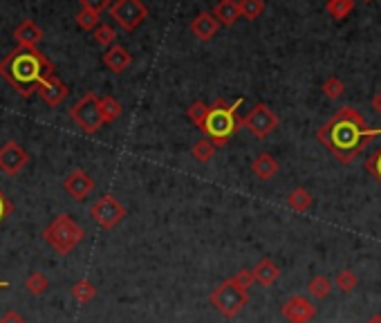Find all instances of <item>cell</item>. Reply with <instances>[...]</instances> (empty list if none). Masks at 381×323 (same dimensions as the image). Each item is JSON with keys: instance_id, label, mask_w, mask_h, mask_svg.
<instances>
[{"instance_id": "cell-13", "label": "cell", "mask_w": 381, "mask_h": 323, "mask_svg": "<svg viewBox=\"0 0 381 323\" xmlns=\"http://www.w3.org/2000/svg\"><path fill=\"white\" fill-rule=\"evenodd\" d=\"M217 30H220V23H217V18L211 12H199L193 21H190V34L202 43L211 41L217 34Z\"/></svg>"}, {"instance_id": "cell-24", "label": "cell", "mask_w": 381, "mask_h": 323, "mask_svg": "<svg viewBox=\"0 0 381 323\" xmlns=\"http://www.w3.org/2000/svg\"><path fill=\"white\" fill-rule=\"evenodd\" d=\"M48 287H50V281H48V276L41 274V272H32L30 276L25 278V290L34 294V296H41L48 292Z\"/></svg>"}, {"instance_id": "cell-23", "label": "cell", "mask_w": 381, "mask_h": 323, "mask_svg": "<svg viewBox=\"0 0 381 323\" xmlns=\"http://www.w3.org/2000/svg\"><path fill=\"white\" fill-rule=\"evenodd\" d=\"M238 5L244 21H256L265 12V0H238Z\"/></svg>"}, {"instance_id": "cell-11", "label": "cell", "mask_w": 381, "mask_h": 323, "mask_svg": "<svg viewBox=\"0 0 381 323\" xmlns=\"http://www.w3.org/2000/svg\"><path fill=\"white\" fill-rule=\"evenodd\" d=\"M280 312L289 323H310L316 317V305L301 294H294L280 305Z\"/></svg>"}, {"instance_id": "cell-19", "label": "cell", "mask_w": 381, "mask_h": 323, "mask_svg": "<svg viewBox=\"0 0 381 323\" xmlns=\"http://www.w3.org/2000/svg\"><path fill=\"white\" fill-rule=\"evenodd\" d=\"M211 14L217 18V23L220 25L231 27L240 18V5L235 3V0H220V3L213 7Z\"/></svg>"}, {"instance_id": "cell-26", "label": "cell", "mask_w": 381, "mask_h": 323, "mask_svg": "<svg viewBox=\"0 0 381 323\" xmlns=\"http://www.w3.org/2000/svg\"><path fill=\"white\" fill-rule=\"evenodd\" d=\"M101 112H104L106 124H110V121H115V119H119V115L124 112V106H121L119 101H117L115 97L106 95V97H101Z\"/></svg>"}, {"instance_id": "cell-41", "label": "cell", "mask_w": 381, "mask_h": 323, "mask_svg": "<svg viewBox=\"0 0 381 323\" xmlns=\"http://www.w3.org/2000/svg\"><path fill=\"white\" fill-rule=\"evenodd\" d=\"M364 3H373V0H364Z\"/></svg>"}, {"instance_id": "cell-8", "label": "cell", "mask_w": 381, "mask_h": 323, "mask_svg": "<svg viewBox=\"0 0 381 323\" xmlns=\"http://www.w3.org/2000/svg\"><path fill=\"white\" fill-rule=\"evenodd\" d=\"M242 126L253 135V137L265 139V137H269V135L278 128V117H276V112L271 110L267 104L260 101L242 117Z\"/></svg>"}, {"instance_id": "cell-7", "label": "cell", "mask_w": 381, "mask_h": 323, "mask_svg": "<svg viewBox=\"0 0 381 323\" xmlns=\"http://www.w3.org/2000/svg\"><path fill=\"white\" fill-rule=\"evenodd\" d=\"M110 16L126 32H135L148 18V7L141 0H115L110 5Z\"/></svg>"}, {"instance_id": "cell-36", "label": "cell", "mask_w": 381, "mask_h": 323, "mask_svg": "<svg viewBox=\"0 0 381 323\" xmlns=\"http://www.w3.org/2000/svg\"><path fill=\"white\" fill-rule=\"evenodd\" d=\"M12 209H14L12 202H9L7 197H5V193L0 191V222H3V220L7 218V215L12 213Z\"/></svg>"}, {"instance_id": "cell-34", "label": "cell", "mask_w": 381, "mask_h": 323, "mask_svg": "<svg viewBox=\"0 0 381 323\" xmlns=\"http://www.w3.org/2000/svg\"><path fill=\"white\" fill-rule=\"evenodd\" d=\"M81 9H90V12L101 14L104 9H110V0H79Z\"/></svg>"}, {"instance_id": "cell-1", "label": "cell", "mask_w": 381, "mask_h": 323, "mask_svg": "<svg viewBox=\"0 0 381 323\" xmlns=\"http://www.w3.org/2000/svg\"><path fill=\"white\" fill-rule=\"evenodd\" d=\"M381 137V128H370L366 117L357 108L343 106L316 130V139L332 153L341 164H352L366 144Z\"/></svg>"}, {"instance_id": "cell-15", "label": "cell", "mask_w": 381, "mask_h": 323, "mask_svg": "<svg viewBox=\"0 0 381 323\" xmlns=\"http://www.w3.org/2000/svg\"><path fill=\"white\" fill-rule=\"evenodd\" d=\"M104 63H106L108 70L115 72V75H121V72L133 63V57L128 54V50L124 48V45L115 43L113 48L106 50V54H104Z\"/></svg>"}, {"instance_id": "cell-10", "label": "cell", "mask_w": 381, "mask_h": 323, "mask_svg": "<svg viewBox=\"0 0 381 323\" xmlns=\"http://www.w3.org/2000/svg\"><path fill=\"white\" fill-rule=\"evenodd\" d=\"M30 162V153H27L18 141H7L0 146V170L7 175H18Z\"/></svg>"}, {"instance_id": "cell-17", "label": "cell", "mask_w": 381, "mask_h": 323, "mask_svg": "<svg viewBox=\"0 0 381 323\" xmlns=\"http://www.w3.org/2000/svg\"><path fill=\"white\" fill-rule=\"evenodd\" d=\"M14 39H16L18 45H23V48H36V45H39L41 39H43V30L34 21L27 18V21H23L14 30Z\"/></svg>"}, {"instance_id": "cell-2", "label": "cell", "mask_w": 381, "mask_h": 323, "mask_svg": "<svg viewBox=\"0 0 381 323\" xmlns=\"http://www.w3.org/2000/svg\"><path fill=\"white\" fill-rule=\"evenodd\" d=\"M0 77L21 97H32L39 92L45 81L57 77V72H54L52 61L41 50L18 45L0 61Z\"/></svg>"}, {"instance_id": "cell-29", "label": "cell", "mask_w": 381, "mask_h": 323, "mask_svg": "<svg viewBox=\"0 0 381 323\" xmlns=\"http://www.w3.org/2000/svg\"><path fill=\"white\" fill-rule=\"evenodd\" d=\"M99 16H101V14L90 12V9H81V12L77 14V25L84 32H95L99 27Z\"/></svg>"}, {"instance_id": "cell-3", "label": "cell", "mask_w": 381, "mask_h": 323, "mask_svg": "<svg viewBox=\"0 0 381 323\" xmlns=\"http://www.w3.org/2000/svg\"><path fill=\"white\" fill-rule=\"evenodd\" d=\"M242 101H244L242 97L235 99V104H226L224 99H215L213 106H208L202 130L206 133V139H211L215 148L226 146L242 126V119L238 117V108L242 106Z\"/></svg>"}, {"instance_id": "cell-22", "label": "cell", "mask_w": 381, "mask_h": 323, "mask_svg": "<svg viewBox=\"0 0 381 323\" xmlns=\"http://www.w3.org/2000/svg\"><path fill=\"white\" fill-rule=\"evenodd\" d=\"M352 9H355V0H328V5H325V12H328L334 21L348 18L352 14Z\"/></svg>"}, {"instance_id": "cell-39", "label": "cell", "mask_w": 381, "mask_h": 323, "mask_svg": "<svg viewBox=\"0 0 381 323\" xmlns=\"http://www.w3.org/2000/svg\"><path fill=\"white\" fill-rule=\"evenodd\" d=\"M366 323H381V314H375L373 319H368Z\"/></svg>"}, {"instance_id": "cell-20", "label": "cell", "mask_w": 381, "mask_h": 323, "mask_svg": "<svg viewBox=\"0 0 381 323\" xmlns=\"http://www.w3.org/2000/svg\"><path fill=\"white\" fill-rule=\"evenodd\" d=\"M312 204H314V197H312V193L307 191V188H303V186H296L294 191L287 195V206H289V209L298 211V213H305Z\"/></svg>"}, {"instance_id": "cell-33", "label": "cell", "mask_w": 381, "mask_h": 323, "mask_svg": "<svg viewBox=\"0 0 381 323\" xmlns=\"http://www.w3.org/2000/svg\"><path fill=\"white\" fill-rule=\"evenodd\" d=\"M366 170L377 179L379 186H381V146H377V150L366 159Z\"/></svg>"}, {"instance_id": "cell-35", "label": "cell", "mask_w": 381, "mask_h": 323, "mask_svg": "<svg viewBox=\"0 0 381 323\" xmlns=\"http://www.w3.org/2000/svg\"><path fill=\"white\" fill-rule=\"evenodd\" d=\"M233 278L238 281L240 287H244V290H249V287L253 285V281H256V276H253V269H240V272L235 274Z\"/></svg>"}, {"instance_id": "cell-28", "label": "cell", "mask_w": 381, "mask_h": 323, "mask_svg": "<svg viewBox=\"0 0 381 323\" xmlns=\"http://www.w3.org/2000/svg\"><path fill=\"white\" fill-rule=\"evenodd\" d=\"M213 153H215V146L211 144V139H197L193 144V148H190V155H193L195 162H211L213 157Z\"/></svg>"}, {"instance_id": "cell-38", "label": "cell", "mask_w": 381, "mask_h": 323, "mask_svg": "<svg viewBox=\"0 0 381 323\" xmlns=\"http://www.w3.org/2000/svg\"><path fill=\"white\" fill-rule=\"evenodd\" d=\"M373 110L381 115V90H379V92L373 97Z\"/></svg>"}, {"instance_id": "cell-30", "label": "cell", "mask_w": 381, "mask_h": 323, "mask_svg": "<svg viewBox=\"0 0 381 323\" xmlns=\"http://www.w3.org/2000/svg\"><path fill=\"white\" fill-rule=\"evenodd\" d=\"M346 92V84L339 77H328L323 81V95L328 99H339Z\"/></svg>"}, {"instance_id": "cell-4", "label": "cell", "mask_w": 381, "mask_h": 323, "mask_svg": "<svg viewBox=\"0 0 381 323\" xmlns=\"http://www.w3.org/2000/svg\"><path fill=\"white\" fill-rule=\"evenodd\" d=\"M84 238H86L84 227L70 213L57 215L43 231V240L61 256H68L70 251H75V247Z\"/></svg>"}, {"instance_id": "cell-16", "label": "cell", "mask_w": 381, "mask_h": 323, "mask_svg": "<svg viewBox=\"0 0 381 323\" xmlns=\"http://www.w3.org/2000/svg\"><path fill=\"white\" fill-rule=\"evenodd\" d=\"M251 170H253V175L260 179V182H267V179L278 175L280 164H278V159L274 155H269V153H260V155L253 157Z\"/></svg>"}, {"instance_id": "cell-14", "label": "cell", "mask_w": 381, "mask_h": 323, "mask_svg": "<svg viewBox=\"0 0 381 323\" xmlns=\"http://www.w3.org/2000/svg\"><path fill=\"white\" fill-rule=\"evenodd\" d=\"M36 95H39L50 108H54V106H59L63 99L70 95V88L63 84L59 77H52L50 81H45V84L39 88V92H36Z\"/></svg>"}, {"instance_id": "cell-12", "label": "cell", "mask_w": 381, "mask_h": 323, "mask_svg": "<svg viewBox=\"0 0 381 323\" xmlns=\"http://www.w3.org/2000/svg\"><path fill=\"white\" fill-rule=\"evenodd\" d=\"M63 188H66V193H70L75 200H86V197L95 191V179L90 177L84 168H77L66 177Z\"/></svg>"}, {"instance_id": "cell-37", "label": "cell", "mask_w": 381, "mask_h": 323, "mask_svg": "<svg viewBox=\"0 0 381 323\" xmlns=\"http://www.w3.org/2000/svg\"><path fill=\"white\" fill-rule=\"evenodd\" d=\"M0 323H27V321H25L18 312L9 310V312H5V314H3V317H0Z\"/></svg>"}, {"instance_id": "cell-9", "label": "cell", "mask_w": 381, "mask_h": 323, "mask_svg": "<svg viewBox=\"0 0 381 323\" xmlns=\"http://www.w3.org/2000/svg\"><path fill=\"white\" fill-rule=\"evenodd\" d=\"M90 215L101 229H115L126 218V206L115 195H104L90 206Z\"/></svg>"}, {"instance_id": "cell-40", "label": "cell", "mask_w": 381, "mask_h": 323, "mask_svg": "<svg viewBox=\"0 0 381 323\" xmlns=\"http://www.w3.org/2000/svg\"><path fill=\"white\" fill-rule=\"evenodd\" d=\"M5 287H9V283L7 281H0V290H5Z\"/></svg>"}, {"instance_id": "cell-5", "label": "cell", "mask_w": 381, "mask_h": 323, "mask_svg": "<svg viewBox=\"0 0 381 323\" xmlns=\"http://www.w3.org/2000/svg\"><path fill=\"white\" fill-rule=\"evenodd\" d=\"M208 301H211V305L222 314L224 319H233L235 314L242 312L244 305L249 303V290L240 287L238 281L231 276L215 287L211 296H208Z\"/></svg>"}, {"instance_id": "cell-21", "label": "cell", "mask_w": 381, "mask_h": 323, "mask_svg": "<svg viewBox=\"0 0 381 323\" xmlns=\"http://www.w3.org/2000/svg\"><path fill=\"white\" fill-rule=\"evenodd\" d=\"M72 296H75V301L79 303H90L97 296V287L92 281H88V278H81L75 285H72Z\"/></svg>"}, {"instance_id": "cell-18", "label": "cell", "mask_w": 381, "mask_h": 323, "mask_svg": "<svg viewBox=\"0 0 381 323\" xmlns=\"http://www.w3.org/2000/svg\"><path fill=\"white\" fill-rule=\"evenodd\" d=\"M253 276H256V281L260 285L271 287L280 278V267L271 258H262L258 260V265L253 267Z\"/></svg>"}, {"instance_id": "cell-6", "label": "cell", "mask_w": 381, "mask_h": 323, "mask_svg": "<svg viewBox=\"0 0 381 323\" xmlns=\"http://www.w3.org/2000/svg\"><path fill=\"white\" fill-rule=\"evenodd\" d=\"M70 117H72V121L88 135H95L97 130H101V126L106 124L104 112H101V99L95 92H86L81 97L79 101L70 108Z\"/></svg>"}, {"instance_id": "cell-31", "label": "cell", "mask_w": 381, "mask_h": 323, "mask_svg": "<svg viewBox=\"0 0 381 323\" xmlns=\"http://www.w3.org/2000/svg\"><path fill=\"white\" fill-rule=\"evenodd\" d=\"M95 41L99 45H104V48H113L115 41H117L115 27H110V25H99L97 30H95Z\"/></svg>"}, {"instance_id": "cell-32", "label": "cell", "mask_w": 381, "mask_h": 323, "mask_svg": "<svg viewBox=\"0 0 381 323\" xmlns=\"http://www.w3.org/2000/svg\"><path fill=\"white\" fill-rule=\"evenodd\" d=\"M206 112H208V106L204 101H193L188 108V119L193 121L197 128H202V124L206 119Z\"/></svg>"}, {"instance_id": "cell-27", "label": "cell", "mask_w": 381, "mask_h": 323, "mask_svg": "<svg viewBox=\"0 0 381 323\" xmlns=\"http://www.w3.org/2000/svg\"><path fill=\"white\" fill-rule=\"evenodd\" d=\"M307 292H310L314 299H325L332 292V281L328 276H314L310 285H307Z\"/></svg>"}, {"instance_id": "cell-25", "label": "cell", "mask_w": 381, "mask_h": 323, "mask_svg": "<svg viewBox=\"0 0 381 323\" xmlns=\"http://www.w3.org/2000/svg\"><path fill=\"white\" fill-rule=\"evenodd\" d=\"M357 283H359V278H357L355 272H352V269H341V272L334 276V287H337V290L343 292V294L355 290Z\"/></svg>"}]
</instances>
